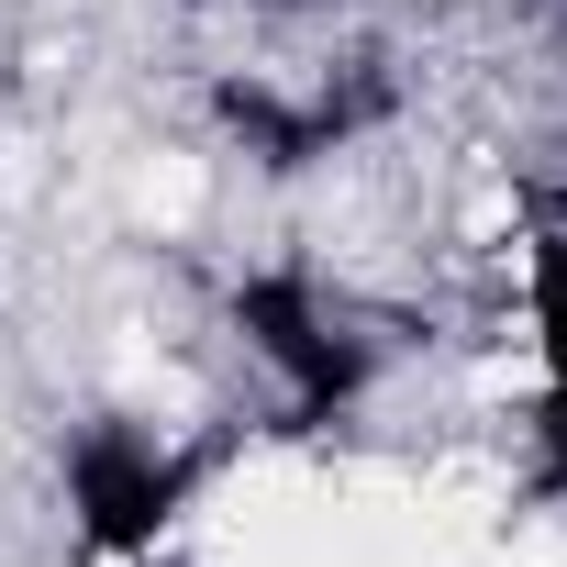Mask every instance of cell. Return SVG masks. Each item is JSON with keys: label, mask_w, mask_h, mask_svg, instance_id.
Instances as JSON below:
<instances>
[{"label": "cell", "mask_w": 567, "mask_h": 567, "mask_svg": "<svg viewBox=\"0 0 567 567\" xmlns=\"http://www.w3.org/2000/svg\"><path fill=\"white\" fill-rule=\"evenodd\" d=\"M189 501H200V456L189 445H167L145 423H79V445H68V523H79V545L101 567H145L178 534Z\"/></svg>", "instance_id": "6da1fadb"}, {"label": "cell", "mask_w": 567, "mask_h": 567, "mask_svg": "<svg viewBox=\"0 0 567 567\" xmlns=\"http://www.w3.org/2000/svg\"><path fill=\"white\" fill-rule=\"evenodd\" d=\"M234 334H245V357L278 379V401H290L301 423L357 412L368 379H379L368 334H346V312L312 290L301 267H256V278H234Z\"/></svg>", "instance_id": "7a4b0ae2"}, {"label": "cell", "mask_w": 567, "mask_h": 567, "mask_svg": "<svg viewBox=\"0 0 567 567\" xmlns=\"http://www.w3.org/2000/svg\"><path fill=\"white\" fill-rule=\"evenodd\" d=\"M523 323H534V357H545L534 456H545V489H567V189L523 200Z\"/></svg>", "instance_id": "3957f363"}]
</instances>
